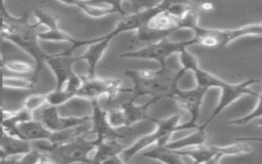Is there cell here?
Masks as SVG:
<instances>
[{"label":"cell","instance_id":"1","mask_svg":"<svg viewBox=\"0 0 262 164\" xmlns=\"http://www.w3.org/2000/svg\"><path fill=\"white\" fill-rule=\"evenodd\" d=\"M125 75L132 81V86L127 89L123 88V92L131 93L133 99L148 95L159 101L163 98L172 99L178 88V81L184 73L181 70L175 72L168 67H160L158 70H128Z\"/></svg>","mask_w":262,"mask_h":164},{"label":"cell","instance_id":"2","mask_svg":"<svg viewBox=\"0 0 262 164\" xmlns=\"http://www.w3.org/2000/svg\"><path fill=\"white\" fill-rule=\"evenodd\" d=\"M39 31L40 28L36 20L32 23L29 14L26 13L17 17L13 15L5 17V30L1 35V38L11 42L34 58L35 66L32 79L36 83L49 55L40 46Z\"/></svg>","mask_w":262,"mask_h":164},{"label":"cell","instance_id":"3","mask_svg":"<svg viewBox=\"0 0 262 164\" xmlns=\"http://www.w3.org/2000/svg\"><path fill=\"white\" fill-rule=\"evenodd\" d=\"M192 32L196 44L211 48H223L242 37H262V23L249 24L234 29H213L196 25Z\"/></svg>","mask_w":262,"mask_h":164},{"label":"cell","instance_id":"4","mask_svg":"<svg viewBox=\"0 0 262 164\" xmlns=\"http://www.w3.org/2000/svg\"><path fill=\"white\" fill-rule=\"evenodd\" d=\"M181 114L177 113L170 117L163 119L151 118L150 121L156 124V128L152 132L147 133L139 137L131 146L124 148L120 154L122 162H127L132 159L136 154L140 153L144 149L151 147L156 144H166L170 140L172 134L177 131V126L180 123Z\"/></svg>","mask_w":262,"mask_h":164},{"label":"cell","instance_id":"5","mask_svg":"<svg viewBox=\"0 0 262 164\" xmlns=\"http://www.w3.org/2000/svg\"><path fill=\"white\" fill-rule=\"evenodd\" d=\"M196 44L195 39L191 37L188 40L174 41L170 40L169 36L165 37L156 42L143 45L142 47L134 50H129L120 54L123 58H134V59H144V60H155L160 67H167V58L175 53H179L184 48Z\"/></svg>","mask_w":262,"mask_h":164},{"label":"cell","instance_id":"6","mask_svg":"<svg viewBox=\"0 0 262 164\" xmlns=\"http://www.w3.org/2000/svg\"><path fill=\"white\" fill-rule=\"evenodd\" d=\"M94 149V142L85 135H82L69 142L54 145L47 155L51 162L91 163V156Z\"/></svg>","mask_w":262,"mask_h":164},{"label":"cell","instance_id":"7","mask_svg":"<svg viewBox=\"0 0 262 164\" xmlns=\"http://www.w3.org/2000/svg\"><path fill=\"white\" fill-rule=\"evenodd\" d=\"M122 80L118 78H100L97 76L87 78L83 76V81L79 87L76 97L88 100H99L104 97L107 106L120 92H123Z\"/></svg>","mask_w":262,"mask_h":164},{"label":"cell","instance_id":"8","mask_svg":"<svg viewBox=\"0 0 262 164\" xmlns=\"http://www.w3.org/2000/svg\"><path fill=\"white\" fill-rule=\"evenodd\" d=\"M207 92V89L199 86L187 90H182L179 87L176 89L172 99L179 106V108L184 110L189 115V119L185 123L178 124L177 131L194 129L200 126V124H198V119L200 117L204 97Z\"/></svg>","mask_w":262,"mask_h":164},{"label":"cell","instance_id":"9","mask_svg":"<svg viewBox=\"0 0 262 164\" xmlns=\"http://www.w3.org/2000/svg\"><path fill=\"white\" fill-rule=\"evenodd\" d=\"M257 82H260L258 79H248L243 82L238 83H229L227 82L225 86L220 89V96L219 101L217 102L216 107L214 108L212 114L209 116V118L206 120L205 123L200 124L203 128H207L210 123L226 108H228L230 105L235 102L237 99L245 95H250L253 97H257L258 94L251 89V86Z\"/></svg>","mask_w":262,"mask_h":164},{"label":"cell","instance_id":"10","mask_svg":"<svg viewBox=\"0 0 262 164\" xmlns=\"http://www.w3.org/2000/svg\"><path fill=\"white\" fill-rule=\"evenodd\" d=\"M92 108V114L90 115V128L84 134L87 138L92 140L94 145L110 140V139H120L122 134L118 129L111 126L106 117V110L102 109L99 105V100L90 101Z\"/></svg>","mask_w":262,"mask_h":164},{"label":"cell","instance_id":"11","mask_svg":"<svg viewBox=\"0 0 262 164\" xmlns=\"http://www.w3.org/2000/svg\"><path fill=\"white\" fill-rule=\"evenodd\" d=\"M90 121V115H61L58 107L47 106L42 110L41 122L52 132L60 131L78 125H82Z\"/></svg>","mask_w":262,"mask_h":164},{"label":"cell","instance_id":"12","mask_svg":"<svg viewBox=\"0 0 262 164\" xmlns=\"http://www.w3.org/2000/svg\"><path fill=\"white\" fill-rule=\"evenodd\" d=\"M113 39L114 38L108 33L103 36L95 37L94 41L86 46V50L83 53H81L80 55H76L77 61H85L87 66L86 74L84 77L91 78L96 76L97 66L102 56L104 55L105 51L107 50Z\"/></svg>","mask_w":262,"mask_h":164},{"label":"cell","instance_id":"13","mask_svg":"<svg viewBox=\"0 0 262 164\" xmlns=\"http://www.w3.org/2000/svg\"><path fill=\"white\" fill-rule=\"evenodd\" d=\"M77 63L76 55L63 50L59 53L49 54L45 60V65L54 75L56 85L55 89L63 87L69 78L75 73L74 65Z\"/></svg>","mask_w":262,"mask_h":164},{"label":"cell","instance_id":"14","mask_svg":"<svg viewBox=\"0 0 262 164\" xmlns=\"http://www.w3.org/2000/svg\"><path fill=\"white\" fill-rule=\"evenodd\" d=\"M124 147L119 139H110L95 145L91 156V163H119L122 162L120 154Z\"/></svg>","mask_w":262,"mask_h":164},{"label":"cell","instance_id":"15","mask_svg":"<svg viewBox=\"0 0 262 164\" xmlns=\"http://www.w3.org/2000/svg\"><path fill=\"white\" fill-rule=\"evenodd\" d=\"M157 102L156 99L150 98L148 101H146L143 105H136L135 99L130 98L129 100L122 104L120 107L123 111L124 120H125V127H130L131 125H134L136 123L149 120L151 117L148 115V109Z\"/></svg>","mask_w":262,"mask_h":164},{"label":"cell","instance_id":"16","mask_svg":"<svg viewBox=\"0 0 262 164\" xmlns=\"http://www.w3.org/2000/svg\"><path fill=\"white\" fill-rule=\"evenodd\" d=\"M207 128H203L201 125L198 128H194V131L191 133L180 137L175 140H169L166 142V147L169 148L170 150H182V149H187V148H192L196 146H201L207 142L208 139V133L206 131Z\"/></svg>","mask_w":262,"mask_h":164},{"label":"cell","instance_id":"17","mask_svg":"<svg viewBox=\"0 0 262 164\" xmlns=\"http://www.w3.org/2000/svg\"><path fill=\"white\" fill-rule=\"evenodd\" d=\"M18 129L24 139L35 141L40 139H49L52 131H50L41 121L34 119L18 124Z\"/></svg>","mask_w":262,"mask_h":164},{"label":"cell","instance_id":"18","mask_svg":"<svg viewBox=\"0 0 262 164\" xmlns=\"http://www.w3.org/2000/svg\"><path fill=\"white\" fill-rule=\"evenodd\" d=\"M151 147H152V149H150L142 154L143 157L151 159V160H156V161H159L162 163H168V164L183 163L181 156L179 154H177L175 151L167 148L165 144L159 142Z\"/></svg>","mask_w":262,"mask_h":164},{"label":"cell","instance_id":"19","mask_svg":"<svg viewBox=\"0 0 262 164\" xmlns=\"http://www.w3.org/2000/svg\"><path fill=\"white\" fill-rule=\"evenodd\" d=\"M0 147L5 154L6 161L9 157H13V156L19 157L20 155L33 149L31 141L23 138H18V137L8 136L5 134H3V140Z\"/></svg>","mask_w":262,"mask_h":164},{"label":"cell","instance_id":"20","mask_svg":"<svg viewBox=\"0 0 262 164\" xmlns=\"http://www.w3.org/2000/svg\"><path fill=\"white\" fill-rule=\"evenodd\" d=\"M60 3L69 6H75L83 11L87 16L92 18H100L106 15L116 13L112 8L106 6H98L90 4L84 0H57Z\"/></svg>","mask_w":262,"mask_h":164},{"label":"cell","instance_id":"21","mask_svg":"<svg viewBox=\"0 0 262 164\" xmlns=\"http://www.w3.org/2000/svg\"><path fill=\"white\" fill-rule=\"evenodd\" d=\"M90 123H84L82 125H78L75 127H71L68 129H63L60 131H54L51 133L50 137H49V141H51L54 145H60V144H66L69 142L77 137H80L82 135H84L90 128V126H88V124Z\"/></svg>","mask_w":262,"mask_h":164},{"label":"cell","instance_id":"22","mask_svg":"<svg viewBox=\"0 0 262 164\" xmlns=\"http://www.w3.org/2000/svg\"><path fill=\"white\" fill-rule=\"evenodd\" d=\"M38 37L40 41L45 42H59V43H69L70 45L74 44L76 42V38L72 37L69 33L61 30L59 27L49 29V30H43L38 33Z\"/></svg>","mask_w":262,"mask_h":164},{"label":"cell","instance_id":"23","mask_svg":"<svg viewBox=\"0 0 262 164\" xmlns=\"http://www.w3.org/2000/svg\"><path fill=\"white\" fill-rule=\"evenodd\" d=\"M1 86L3 88L17 89V90H32L35 88L36 82L33 79H27L16 76H5L1 77Z\"/></svg>","mask_w":262,"mask_h":164},{"label":"cell","instance_id":"24","mask_svg":"<svg viewBox=\"0 0 262 164\" xmlns=\"http://www.w3.org/2000/svg\"><path fill=\"white\" fill-rule=\"evenodd\" d=\"M75 98V94L63 89H53L50 92L46 93V102L49 106H54V107H61L66 104H68L70 100Z\"/></svg>","mask_w":262,"mask_h":164},{"label":"cell","instance_id":"25","mask_svg":"<svg viewBox=\"0 0 262 164\" xmlns=\"http://www.w3.org/2000/svg\"><path fill=\"white\" fill-rule=\"evenodd\" d=\"M259 118H262V92L260 94H258L257 104H256L255 108L250 113H248L247 115H244L242 117H238V118L228 121V124L236 125V126H244V125H247L250 122H252L256 119H259Z\"/></svg>","mask_w":262,"mask_h":164},{"label":"cell","instance_id":"26","mask_svg":"<svg viewBox=\"0 0 262 164\" xmlns=\"http://www.w3.org/2000/svg\"><path fill=\"white\" fill-rule=\"evenodd\" d=\"M4 69L15 74H27L34 71L32 64L19 59H4Z\"/></svg>","mask_w":262,"mask_h":164},{"label":"cell","instance_id":"27","mask_svg":"<svg viewBox=\"0 0 262 164\" xmlns=\"http://www.w3.org/2000/svg\"><path fill=\"white\" fill-rule=\"evenodd\" d=\"M47 105L46 102V93H33L29 95L23 102V107L27 108L31 112L38 110L39 108Z\"/></svg>","mask_w":262,"mask_h":164},{"label":"cell","instance_id":"28","mask_svg":"<svg viewBox=\"0 0 262 164\" xmlns=\"http://www.w3.org/2000/svg\"><path fill=\"white\" fill-rule=\"evenodd\" d=\"M90 4L98 5V6H106L112 8L116 13L121 16L125 15V10L122 7V3L124 0H84Z\"/></svg>","mask_w":262,"mask_h":164},{"label":"cell","instance_id":"29","mask_svg":"<svg viewBox=\"0 0 262 164\" xmlns=\"http://www.w3.org/2000/svg\"><path fill=\"white\" fill-rule=\"evenodd\" d=\"M127 1L131 3L134 12H136L143 9L155 7L165 0H127Z\"/></svg>","mask_w":262,"mask_h":164},{"label":"cell","instance_id":"30","mask_svg":"<svg viewBox=\"0 0 262 164\" xmlns=\"http://www.w3.org/2000/svg\"><path fill=\"white\" fill-rule=\"evenodd\" d=\"M4 30H5V17L0 14V36L4 32ZM4 59L5 58L0 54V70L4 69Z\"/></svg>","mask_w":262,"mask_h":164},{"label":"cell","instance_id":"31","mask_svg":"<svg viewBox=\"0 0 262 164\" xmlns=\"http://www.w3.org/2000/svg\"><path fill=\"white\" fill-rule=\"evenodd\" d=\"M10 114H11V111H8L4 107L0 106V127L3 124V122L10 116Z\"/></svg>","mask_w":262,"mask_h":164},{"label":"cell","instance_id":"32","mask_svg":"<svg viewBox=\"0 0 262 164\" xmlns=\"http://www.w3.org/2000/svg\"><path fill=\"white\" fill-rule=\"evenodd\" d=\"M235 140H243V141H257V142H262V137L259 136H241L236 137Z\"/></svg>","mask_w":262,"mask_h":164},{"label":"cell","instance_id":"33","mask_svg":"<svg viewBox=\"0 0 262 164\" xmlns=\"http://www.w3.org/2000/svg\"><path fill=\"white\" fill-rule=\"evenodd\" d=\"M0 14L3 15L4 17H8L11 14L7 11L6 5H5V0H0Z\"/></svg>","mask_w":262,"mask_h":164},{"label":"cell","instance_id":"34","mask_svg":"<svg viewBox=\"0 0 262 164\" xmlns=\"http://www.w3.org/2000/svg\"><path fill=\"white\" fill-rule=\"evenodd\" d=\"M3 161H6V157H5V154H4L3 150L0 147V162H3Z\"/></svg>","mask_w":262,"mask_h":164}]
</instances>
